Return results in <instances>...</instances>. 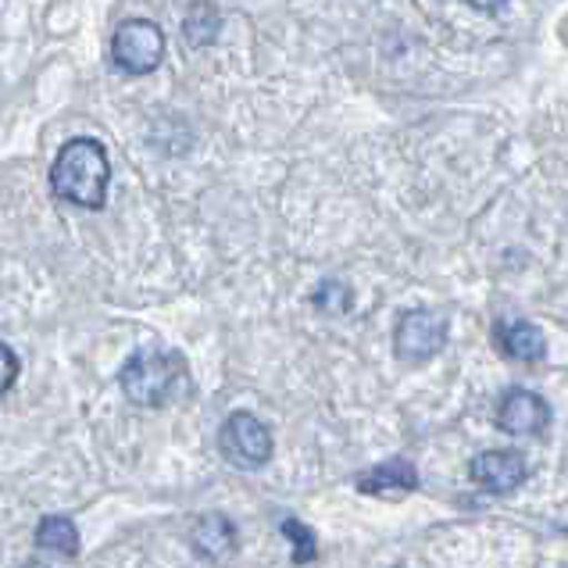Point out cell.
Listing matches in <instances>:
<instances>
[{
    "label": "cell",
    "instance_id": "obj_1",
    "mask_svg": "<svg viewBox=\"0 0 568 568\" xmlns=\"http://www.w3.org/2000/svg\"><path fill=\"white\" fill-rule=\"evenodd\" d=\"M111 186V158L101 140L75 136L61 143V151L51 165V190L54 197L75 207H104Z\"/></svg>",
    "mask_w": 568,
    "mask_h": 568
},
{
    "label": "cell",
    "instance_id": "obj_2",
    "mask_svg": "<svg viewBox=\"0 0 568 568\" xmlns=\"http://www.w3.org/2000/svg\"><path fill=\"white\" fill-rule=\"evenodd\" d=\"M186 379V365L180 354L169 351H140L133 354L122 372H119V386L125 400L140 404V408H161L175 397V389Z\"/></svg>",
    "mask_w": 568,
    "mask_h": 568
},
{
    "label": "cell",
    "instance_id": "obj_3",
    "mask_svg": "<svg viewBox=\"0 0 568 568\" xmlns=\"http://www.w3.org/2000/svg\"><path fill=\"white\" fill-rule=\"evenodd\" d=\"M161 58H165V37L148 19H129L111 37V61L125 75H148L158 69Z\"/></svg>",
    "mask_w": 568,
    "mask_h": 568
},
{
    "label": "cell",
    "instance_id": "obj_4",
    "mask_svg": "<svg viewBox=\"0 0 568 568\" xmlns=\"http://www.w3.org/2000/svg\"><path fill=\"white\" fill-rule=\"evenodd\" d=\"M219 447L230 465L243 468V473H254V468L268 465L272 458V433L251 412H233L219 433Z\"/></svg>",
    "mask_w": 568,
    "mask_h": 568
},
{
    "label": "cell",
    "instance_id": "obj_5",
    "mask_svg": "<svg viewBox=\"0 0 568 568\" xmlns=\"http://www.w3.org/2000/svg\"><path fill=\"white\" fill-rule=\"evenodd\" d=\"M397 358L422 365L429 362L433 354H440L447 344V318L440 312H426V307H415L400 322H397Z\"/></svg>",
    "mask_w": 568,
    "mask_h": 568
},
{
    "label": "cell",
    "instance_id": "obj_6",
    "mask_svg": "<svg viewBox=\"0 0 568 568\" xmlns=\"http://www.w3.org/2000/svg\"><path fill=\"white\" fill-rule=\"evenodd\" d=\"M550 422V408L532 389H508L497 404V429L511 436H540Z\"/></svg>",
    "mask_w": 568,
    "mask_h": 568
},
{
    "label": "cell",
    "instance_id": "obj_7",
    "mask_svg": "<svg viewBox=\"0 0 568 568\" xmlns=\"http://www.w3.org/2000/svg\"><path fill=\"white\" fill-rule=\"evenodd\" d=\"M473 483L490 494H511L526 483V462L518 450H486L473 462Z\"/></svg>",
    "mask_w": 568,
    "mask_h": 568
},
{
    "label": "cell",
    "instance_id": "obj_8",
    "mask_svg": "<svg viewBox=\"0 0 568 568\" xmlns=\"http://www.w3.org/2000/svg\"><path fill=\"white\" fill-rule=\"evenodd\" d=\"M190 540H193V550H197L201 558L215 561V565L230 561L236 555V526L225 515H219V511L201 515L197 526H193Z\"/></svg>",
    "mask_w": 568,
    "mask_h": 568
},
{
    "label": "cell",
    "instance_id": "obj_9",
    "mask_svg": "<svg viewBox=\"0 0 568 568\" xmlns=\"http://www.w3.org/2000/svg\"><path fill=\"white\" fill-rule=\"evenodd\" d=\"M497 344L500 351L508 354L511 362H526V365H537L547 358V339L540 333V326L532 322H500L497 326Z\"/></svg>",
    "mask_w": 568,
    "mask_h": 568
},
{
    "label": "cell",
    "instance_id": "obj_10",
    "mask_svg": "<svg viewBox=\"0 0 568 568\" xmlns=\"http://www.w3.org/2000/svg\"><path fill=\"white\" fill-rule=\"evenodd\" d=\"M415 486H418V473H415V465L404 462V458L383 462L358 479L362 494H379V497L383 494H412Z\"/></svg>",
    "mask_w": 568,
    "mask_h": 568
},
{
    "label": "cell",
    "instance_id": "obj_11",
    "mask_svg": "<svg viewBox=\"0 0 568 568\" xmlns=\"http://www.w3.org/2000/svg\"><path fill=\"white\" fill-rule=\"evenodd\" d=\"M37 544L43 550H54L61 558H75L79 555V529L69 515H47L37 526Z\"/></svg>",
    "mask_w": 568,
    "mask_h": 568
},
{
    "label": "cell",
    "instance_id": "obj_12",
    "mask_svg": "<svg viewBox=\"0 0 568 568\" xmlns=\"http://www.w3.org/2000/svg\"><path fill=\"white\" fill-rule=\"evenodd\" d=\"M222 29V14L211 0H193L183 19V37L190 47H211Z\"/></svg>",
    "mask_w": 568,
    "mask_h": 568
},
{
    "label": "cell",
    "instance_id": "obj_13",
    "mask_svg": "<svg viewBox=\"0 0 568 568\" xmlns=\"http://www.w3.org/2000/svg\"><path fill=\"white\" fill-rule=\"evenodd\" d=\"M283 532L290 537V544H294V561H297V565L315 561L318 544H315V532H312V529H307L304 523H297V518H286V523H283Z\"/></svg>",
    "mask_w": 568,
    "mask_h": 568
},
{
    "label": "cell",
    "instance_id": "obj_14",
    "mask_svg": "<svg viewBox=\"0 0 568 568\" xmlns=\"http://www.w3.org/2000/svg\"><path fill=\"white\" fill-rule=\"evenodd\" d=\"M315 307L326 315H344L351 307V290L339 283V280H326L315 290Z\"/></svg>",
    "mask_w": 568,
    "mask_h": 568
},
{
    "label": "cell",
    "instance_id": "obj_15",
    "mask_svg": "<svg viewBox=\"0 0 568 568\" xmlns=\"http://www.w3.org/2000/svg\"><path fill=\"white\" fill-rule=\"evenodd\" d=\"M19 372H22L19 354H14L8 344H0V397H4L8 389L14 386V379H19Z\"/></svg>",
    "mask_w": 568,
    "mask_h": 568
},
{
    "label": "cell",
    "instance_id": "obj_16",
    "mask_svg": "<svg viewBox=\"0 0 568 568\" xmlns=\"http://www.w3.org/2000/svg\"><path fill=\"white\" fill-rule=\"evenodd\" d=\"M476 8H483V11H494V8H505L508 0H473Z\"/></svg>",
    "mask_w": 568,
    "mask_h": 568
},
{
    "label": "cell",
    "instance_id": "obj_17",
    "mask_svg": "<svg viewBox=\"0 0 568 568\" xmlns=\"http://www.w3.org/2000/svg\"><path fill=\"white\" fill-rule=\"evenodd\" d=\"M26 568H43V565H26Z\"/></svg>",
    "mask_w": 568,
    "mask_h": 568
}]
</instances>
